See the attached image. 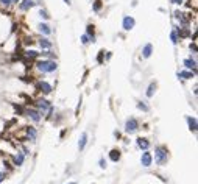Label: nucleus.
Segmentation results:
<instances>
[{"label": "nucleus", "mask_w": 198, "mask_h": 184, "mask_svg": "<svg viewBox=\"0 0 198 184\" xmlns=\"http://www.w3.org/2000/svg\"><path fill=\"white\" fill-rule=\"evenodd\" d=\"M11 2H13V3H19L20 0H11Z\"/></svg>", "instance_id": "obj_35"}, {"label": "nucleus", "mask_w": 198, "mask_h": 184, "mask_svg": "<svg viewBox=\"0 0 198 184\" xmlns=\"http://www.w3.org/2000/svg\"><path fill=\"white\" fill-rule=\"evenodd\" d=\"M187 123H189V129L192 133L197 131V119L195 117H187Z\"/></svg>", "instance_id": "obj_15"}, {"label": "nucleus", "mask_w": 198, "mask_h": 184, "mask_svg": "<svg viewBox=\"0 0 198 184\" xmlns=\"http://www.w3.org/2000/svg\"><path fill=\"white\" fill-rule=\"evenodd\" d=\"M170 39H172L173 44H178V33H176V30H173V31L170 33Z\"/></svg>", "instance_id": "obj_26"}, {"label": "nucleus", "mask_w": 198, "mask_h": 184, "mask_svg": "<svg viewBox=\"0 0 198 184\" xmlns=\"http://www.w3.org/2000/svg\"><path fill=\"white\" fill-rule=\"evenodd\" d=\"M154 91H156V84L151 83L150 86H148V89H147V97H153V95H154Z\"/></svg>", "instance_id": "obj_21"}, {"label": "nucleus", "mask_w": 198, "mask_h": 184, "mask_svg": "<svg viewBox=\"0 0 198 184\" xmlns=\"http://www.w3.org/2000/svg\"><path fill=\"white\" fill-rule=\"evenodd\" d=\"M151 53H153V45H151V44H147L145 47L142 48V56H144V58H150Z\"/></svg>", "instance_id": "obj_12"}, {"label": "nucleus", "mask_w": 198, "mask_h": 184, "mask_svg": "<svg viewBox=\"0 0 198 184\" xmlns=\"http://www.w3.org/2000/svg\"><path fill=\"white\" fill-rule=\"evenodd\" d=\"M151 162H153V156H151V153L148 150H144L142 156H140V164H142V167H150Z\"/></svg>", "instance_id": "obj_4"}, {"label": "nucleus", "mask_w": 198, "mask_h": 184, "mask_svg": "<svg viewBox=\"0 0 198 184\" xmlns=\"http://www.w3.org/2000/svg\"><path fill=\"white\" fill-rule=\"evenodd\" d=\"M36 136H37L36 129H35V128H28V137H30V140H35Z\"/></svg>", "instance_id": "obj_24"}, {"label": "nucleus", "mask_w": 198, "mask_h": 184, "mask_svg": "<svg viewBox=\"0 0 198 184\" xmlns=\"http://www.w3.org/2000/svg\"><path fill=\"white\" fill-rule=\"evenodd\" d=\"M193 72H189V70H184V72H180V74H178V76H180V78H184V80H190V78H193Z\"/></svg>", "instance_id": "obj_17"}, {"label": "nucleus", "mask_w": 198, "mask_h": 184, "mask_svg": "<svg viewBox=\"0 0 198 184\" xmlns=\"http://www.w3.org/2000/svg\"><path fill=\"white\" fill-rule=\"evenodd\" d=\"M134 25H136V20L133 19L131 16H127L123 19V22H122V27H123V30L125 31H129V30H133L134 28Z\"/></svg>", "instance_id": "obj_5"}, {"label": "nucleus", "mask_w": 198, "mask_h": 184, "mask_svg": "<svg viewBox=\"0 0 198 184\" xmlns=\"http://www.w3.org/2000/svg\"><path fill=\"white\" fill-rule=\"evenodd\" d=\"M27 114H28V117L31 119L33 122H41V112L37 109H28Z\"/></svg>", "instance_id": "obj_7"}, {"label": "nucleus", "mask_w": 198, "mask_h": 184, "mask_svg": "<svg viewBox=\"0 0 198 184\" xmlns=\"http://www.w3.org/2000/svg\"><path fill=\"white\" fill-rule=\"evenodd\" d=\"M39 89L44 92V94H50L52 92V84L47 83V81H41L39 83Z\"/></svg>", "instance_id": "obj_10"}, {"label": "nucleus", "mask_w": 198, "mask_h": 184, "mask_svg": "<svg viewBox=\"0 0 198 184\" xmlns=\"http://www.w3.org/2000/svg\"><path fill=\"white\" fill-rule=\"evenodd\" d=\"M39 45H41V48H52V42L48 39H45V37L39 41Z\"/></svg>", "instance_id": "obj_20"}, {"label": "nucleus", "mask_w": 198, "mask_h": 184, "mask_svg": "<svg viewBox=\"0 0 198 184\" xmlns=\"http://www.w3.org/2000/svg\"><path fill=\"white\" fill-rule=\"evenodd\" d=\"M35 5V2H33V0H20V10L22 11H27V10H30L31 8V6Z\"/></svg>", "instance_id": "obj_11"}, {"label": "nucleus", "mask_w": 198, "mask_h": 184, "mask_svg": "<svg viewBox=\"0 0 198 184\" xmlns=\"http://www.w3.org/2000/svg\"><path fill=\"white\" fill-rule=\"evenodd\" d=\"M167 159H169V151H167V148L164 147H158L154 150V161L158 166H164V164L167 162Z\"/></svg>", "instance_id": "obj_2"}, {"label": "nucleus", "mask_w": 198, "mask_h": 184, "mask_svg": "<svg viewBox=\"0 0 198 184\" xmlns=\"http://www.w3.org/2000/svg\"><path fill=\"white\" fill-rule=\"evenodd\" d=\"M176 33L180 34V37H186V36H189V34H190V31H189L187 28H184V30H182V28H176Z\"/></svg>", "instance_id": "obj_23"}, {"label": "nucleus", "mask_w": 198, "mask_h": 184, "mask_svg": "<svg viewBox=\"0 0 198 184\" xmlns=\"http://www.w3.org/2000/svg\"><path fill=\"white\" fill-rule=\"evenodd\" d=\"M81 42H83V44H84V45H87V44H89V42H90L89 36H87V34H83V36H81Z\"/></svg>", "instance_id": "obj_28"}, {"label": "nucleus", "mask_w": 198, "mask_h": 184, "mask_svg": "<svg viewBox=\"0 0 198 184\" xmlns=\"http://www.w3.org/2000/svg\"><path fill=\"white\" fill-rule=\"evenodd\" d=\"M137 128H139V122L136 120L134 117H131V119H128L127 120V123H125V131L127 133H134V131H137Z\"/></svg>", "instance_id": "obj_3"}, {"label": "nucleus", "mask_w": 198, "mask_h": 184, "mask_svg": "<svg viewBox=\"0 0 198 184\" xmlns=\"http://www.w3.org/2000/svg\"><path fill=\"white\" fill-rule=\"evenodd\" d=\"M69 184H77V183H69Z\"/></svg>", "instance_id": "obj_38"}, {"label": "nucleus", "mask_w": 198, "mask_h": 184, "mask_svg": "<svg viewBox=\"0 0 198 184\" xmlns=\"http://www.w3.org/2000/svg\"><path fill=\"white\" fill-rule=\"evenodd\" d=\"M101 6H103V5H101L100 0H95V2H94V6H92V10L95 11V13H98V11L101 10Z\"/></svg>", "instance_id": "obj_25"}, {"label": "nucleus", "mask_w": 198, "mask_h": 184, "mask_svg": "<svg viewBox=\"0 0 198 184\" xmlns=\"http://www.w3.org/2000/svg\"><path fill=\"white\" fill-rule=\"evenodd\" d=\"M37 111H39L41 114H42L44 111H48V112H52L50 103H48L47 100H39V102H37Z\"/></svg>", "instance_id": "obj_6"}, {"label": "nucleus", "mask_w": 198, "mask_h": 184, "mask_svg": "<svg viewBox=\"0 0 198 184\" xmlns=\"http://www.w3.org/2000/svg\"><path fill=\"white\" fill-rule=\"evenodd\" d=\"M184 67H186V69H190V70L195 74V72H197V61L192 59V58L184 59Z\"/></svg>", "instance_id": "obj_8"}, {"label": "nucleus", "mask_w": 198, "mask_h": 184, "mask_svg": "<svg viewBox=\"0 0 198 184\" xmlns=\"http://www.w3.org/2000/svg\"><path fill=\"white\" fill-rule=\"evenodd\" d=\"M39 16L42 17V19H50V16H48V13H47L45 10H41V11H39Z\"/></svg>", "instance_id": "obj_29"}, {"label": "nucleus", "mask_w": 198, "mask_h": 184, "mask_svg": "<svg viewBox=\"0 0 198 184\" xmlns=\"http://www.w3.org/2000/svg\"><path fill=\"white\" fill-rule=\"evenodd\" d=\"M36 66L41 72H44V74H52V72L56 70L58 64H56L55 61H52V59H42V61H37Z\"/></svg>", "instance_id": "obj_1"}, {"label": "nucleus", "mask_w": 198, "mask_h": 184, "mask_svg": "<svg viewBox=\"0 0 198 184\" xmlns=\"http://www.w3.org/2000/svg\"><path fill=\"white\" fill-rule=\"evenodd\" d=\"M3 181V175H0V183H2Z\"/></svg>", "instance_id": "obj_37"}, {"label": "nucleus", "mask_w": 198, "mask_h": 184, "mask_svg": "<svg viewBox=\"0 0 198 184\" xmlns=\"http://www.w3.org/2000/svg\"><path fill=\"white\" fill-rule=\"evenodd\" d=\"M86 34L89 36L90 41H95V34H94V25H87V30H86Z\"/></svg>", "instance_id": "obj_18"}, {"label": "nucleus", "mask_w": 198, "mask_h": 184, "mask_svg": "<svg viewBox=\"0 0 198 184\" xmlns=\"http://www.w3.org/2000/svg\"><path fill=\"white\" fill-rule=\"evenodd\" d=\"M86 144H87V133H81V137L78 140V150L83 151L86 148Z\"/></svg>", "instance_id": "obj_9"}, {"label": "nucleus", "mask_w": 198, "mask_h": 184, "mask_svg": "<svg viewBox=\"0 0 198 184\" xmlns=\"http://www.w3.org/2000/svg\"><path fill=\"white\" fill-rule=\"evenodd\" d=\"M0 3H2V5H5V6H10L13 2H11V0H0Z\"/></svg>", "instance_id": "obj_30"}, {"label": "nucleus", "mask_w": 198, "mask_h": 184, "mask_svg": "<svg viewBox=\"0 0 198 184\" xmlns=\"http://www.w3.org/2000/svg\"><path fill=\"white\" fill-rule=\"evenodd\" d=\"M98 164H100V167H101V168H105V167H106V161H105L103 158L100 159V162H98Z\"/></svg>", "instance_id": "obj_31"}, {"label": "nucleus", "mask_w": 198, "mask_h": 184, "mask_svg": "<svg viewBox=\"0 0 198 184\" xmlns=\"http://www.w3.org/2000/svg\"><path fill=\"white\" fill-rule=\"evenodd\" d=\"M103 61V52H100V55H98V63H101Z\"/></svg>", "instance_id": "obj_33"}, {"label": "nucleus", "mask_w": 198, "mask_h": 184, "mask_svg": "<svg viewBox=\"0 0 198 184\" xmlns=\"http://www.w3.org/2000/svg\"><path fill=\"white\" fill-rule=\"evenodd\" d=\"M24 159H25V155L24 153H19L16 158H14V164H16V166H22V164H24Z\"/></svg>", "instance_id": "obj_19"}, {"label": "nucleus", "mask_w": 198, "mask_h": 184, "mask_svg": "<svg viewBox=\"0 0 198 184\" xmlns=\"http://www.w3.org/2000/svg\"><path fill=\"white\" fill-rule=\"evenodd\" d=\"M137 147L142 148V150H148V148H150V142H148L147 139H144V137H139L137 139Z\"/></svg>", "instance_id": "obj_14"}, {"label": "nucleus", "mask_w": 198, "mask_h": 184, "mask_svg": "<svg viewBox=\"0 0 198 184\" xmlns=\"http://www.w3.org/2000/svg\"><path fill=\"white\" fill-rule=\"evenodd\" d=\"M137 108H139V109H142L144 112H147V111L150 109V108H148V106L145 105V103H142V102H139V103H137Z\"/></svg>", "instance_id": "obj_27"}, {"label": "nucleus", "mask_w": 198, "mask_h": 184, "mask_svg": "<svg viewBox=\"0 0 198 184\" xmlns=\"http://www.w3.org/2000/svg\"><path fill=\"white\" fill-rule=\"evenodd\" d=\"M109 159L112 161V162H117V161L120 159V150H117V148H114V150L109 151Z\"/></svg>", "instance_id": "obj_13"}, {"label": "nucleus", "mask_w": 198, "mask_h": 184, "mask_svg": "<svg viewBox=\"0 0 198 184\" xmlns=\"http://www.w3.org/2000/svg\"><path fill=\"white\" fill-rule=\"evenodd\" d=\"M25 56H27V58H30V59H35V58L39 56V53L35 52V50H28V52H25Z\"/></svg>", "instance_id": "obj_22"}, {"label": "nucleus", "mask_w": 198, "mask_h": 184, "mask_svg": "<svg viewBox=\"0 0 198 184\" xmlns=\"http://www.w3.org/2000/svg\"><path fill=\"white\" fill-rule=\"evenodd\" d=\"M172 3L173 5H182L184 2H182V0H172Z\"/></svg>", "instance_id": "obj_32"}, {"label": "nucleus", "mask_w": 198, "mask_h": 184, "mask_svg": "<svg viewBox=\"0 0 198 184\" xmlns=\"http://www.w3.org/2000/svg\"><path fill=\"white\" fill-rule=\"evenodd\" d=\"M64 2H66V3H67V5H70V0H64Z\"/></svg>", "instance_id": "obj_36"}, {"label": "nucleus", "mask_w": 198, "mask_h": 184, "mask_svg": "<svg viewBox=\"0 0 198 184\" xmlns=\"http://www.w3.org/2000/svg\"><path fill=\"white\" fill-rule=\"evenodd\" d=\"M190 48H192V50L197 53V45H195V44H190Z\"/></svg>", "instance_id": "obj_34"}, {"label": "nucleus", "mask_w": 198, "mask_h": 184, "mask_svg": "<svg viewBox=\"0 0 198 184\" xmlns=\"http://www.w3.org/2000/svg\"><path fill=\"white\" fill-rule=\"evenodd\" d=\"M39 31L48 36V34H52V28H50L47 24H39Z\"/></svg>", "instance_id": "obj_16"}]
</instances>
